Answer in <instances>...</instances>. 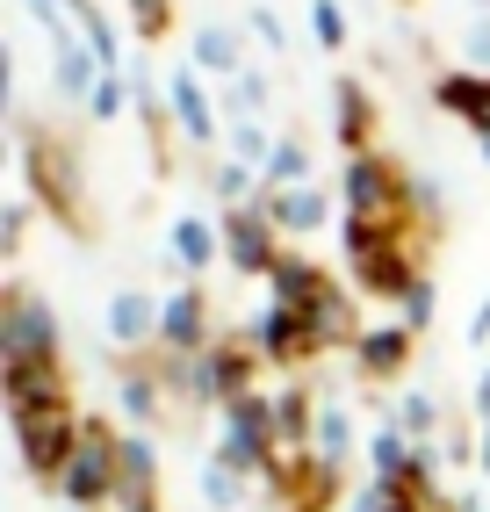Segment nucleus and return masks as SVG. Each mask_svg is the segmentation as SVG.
I'll return each instance as SVG.
<instances>
[{
  "mask_svg": "<svg viewBox=\"0 0 490 512\" xmlns=\"http://www.w3.org/2000/svg\"><path fill=\"white\" fill-rule=\"evenodd\" d=\"M101 491H109V440H101V426H87V448L65 462V498L94 505Z\"/></svg>",
  "mask_w": 490,
  "mask_h": 512,
  "instance_id": "obj_1",
  "label": "nucleus"
},
{
  "mask_svg": "<svg viewBox=\"0 0 490 512\" xmlns=\"http://www.w3.org/2000/svg\"><path fill=\"white\" fill-rule=\"evenodd\" d=\"M22 448L37 469H58L65 455H73V426H65V412H29L22 419Z\"/></svg>",
  "mask_w": 490,
  "mask_h": 512,
  "instance_id": "obj_2",
  "label": "nucleus"
},
{
  "mask_svg": "<svg viewBox=\"0 0 490 512\" xmlns=\"http://www.w3.org/2000/svg\"><path fill=\"white\" fill-rule=\"evenodd\" d=\"M8 397H15L22 419H29V412H58V375H51V361H15Z\"/></svg>",
  "mask_w": 490,
  "mask_h": 512,
  "instance_id": "obj_3",
  "label": "nucleus"
},
{
  "mask_svg": "<svg viewBox=\"0 0 490 512\" xmlns=\"http://www.w3.org/2000/svg\"><path fill=\"white\" fill-rule=\"evenodd\" d=\"M8 347H15V361H44V347H51V325H44V311H37V303H22V311H15V325H8Z\"/></svg>",
  "mask_w": 490,
  "mask_h": 512,
  "instance_id": "obj_4",
  "label": "nucleus"
},
{
  "mask_svg": "<svg viewBox=\"0 0 490 512\" xmlns=\"http://www.w3.org/2000/svg\"><path fill=\"white\" fill-rule=\"evenodd\" d=\"M440 101H447V109H469L476 123H490V80H462V73H454V80H440Z\"/></svg>",
  "mask_w": 490,
  "mask_h": 512,
  "instance_id": "obj_5",
  "label": "nucleus"
},
{
  "mask_svg": "<svg viewBox=\"0 0 490 512\" xmlns=\"http://www.w3.org/2000/svg\"><path fill=\"white\" fill-rule=\"evenodd\" d=\"M231 253H238V267H267V231L253 217H231Z\"/></svg>",
  "mask_w": 490,
  "mask_h": 512,
  "instance_id": "obj_6",
  "label": "nucleus"
},
{
  "mask_svg": "<svg viewBox=\"0 0 490 512\" xmlns=\"http://www.w3.org/2000/svg\"><path fill=\"white\" fill-rule=\"evenodd\" d=\"M195 318H202V311H195V296H173V303H166V311H159V325H166V339H181V347H188V339H195Z\"/></svg>",
  "mask_w": 490,
  "mask_h": 512,
  "instance_id": "obj_7",
  "label": "nucleus"
},
{
  "mask_svg": "<svg viewBox=\"0 0 490 512\" xmlns=\"http://www.w3.org/2000/svg\"><path fill=\"white\" fill-rule=\"evenodd\" d=\"M173 109H181V123L195 130V138H209V109H202V94H195V80H173Z\"/></svg>",
  "mask_w": 490,
  "mask_h": 512,
  "instance_id": "obj_8",
  "label": "nucleus"
},
{
  "mask_svg": "<svg viewBox=\"0 0 490 512\" xmlns=\"http://www.w3.org/2000/svg\"><path fill=\"white\" fill-rule=\"evenodd\" d=\"M109 332H116V339H137V332H145V296H116V303H109Z\"/></svg>",
  "mask_w": 490,
  "mask_h": 512,
  "instance_id": "obj_9",
  "label": "nucleus"
},
{
  "mask_svg": "<svg viewBox=\"0 0 490 512\" xmlns=\"http://www.w3.org/2000/svg\"><path fill=\"white\" fill-rule=\"evenodd\" d=\"M382 188H390V181H382V166H354V195H361V210H368V217L390 210V202H382Z\"/></svg>",
  "mask_w": 490,
  "mask_h": 512,
  "instance_id": "obj_10",
  "label": "nucleus"
},
{
  "mask_svg": "<svg viewBox=\"0 0 490 512\" xmlns=\"http://www.w3.org/2000/svg\"><path fill=\"white\" fill-rule=\"evenodd\" d=\"M274 217H282V224H296V231H303V224H318L325 210H318V195H282V202H274Z\"/></svg>",
  "mask_w": 490,
  "mask_h": 512,
  "instance_id": "obj_11",
  "label": "nucleus"
},
{
  "mask_svg": "<svg viewBox=\"0 0 490 512\" xmlns=\"http://www.w3.org/2000/svg\"><path fill=\"white\" fill-rule=\"evenodd\" d=\"M173 246H181V253H188V260H195V267H202V260H209V253H217V238H209V231H202V224H173Z\"/></svg>",
  "mask_w": 490,
  "mask_h": 512,
  "instance_id": "obj_12",
  "label": "nucleus"
},
{
  "mask_svg": "<svg viewBox=\"0 0 490 512\" xmlns=\"http://www.w3.org/2000/svg\"><path fill=\"white\" fill-rule=\"evenodd\" d=\"M361 354H368V368H397L404 361V332H375Z\"/></svg>",
  "mask_w": 490,
  "mask_h": 512,
  "instance_id": "obj_13",
  "label": "nucleus"
},
{
  "mask_svg": "<svg viewBox=\"0 0 490 512\" xmlns=\"http://www.w3.org/2000/svg\"><path fill=\"white\" fill-rule=\"evenodd\" d=\"M195 58H202V65H231V37H224V29H202V37H195Z\"/></svg>",
  "mask_w": 490,
  "mask_h": 512,
  "instance_id": "obj_14",
  "label": "nucleus"
},
{
  "mask_svg": "<svg viewBox=\"0 0 490 512\" xmlns=\"http://www.w3.org/2000/svg\"><path fill=\"white\" fill-rule=\"evenodd\" d=\"M202 491H209V505H231V498H238L231 469H209V476H202Z\"/></svg>",
  "mask_w": 490,
  "mask_h": 512,
  "instance_id": "obj_15",
  "label": "nucleus"
},
{
  "mask_svg": "<svg viewBox=\"0 0 490 512\" xmlns=\"http://www.w3.org/2000/svg\"><path fill=\"white\" fill-rule=\"evenodd\" d=\"M318 433H325V455H339V448H346V419H339V412H325V419H318Z\"/></svg>",
  "mask_w": 490,
  "mask_h": 512,
  "instance_id": "obj_16",
  "label": "nucleus"
},
{
  "mask_svg": "<svg viewBox=\"0 0 490 512\" xmlns=\"http://www.w3.org/2000/svg\"><path fill=\"white\" fill-rule=\"evenodd\" d=\"M123 109V80H101V94H94V116H116Z\"/></svg>",
  "mask_w": 490,
  "mask_h": 512,
  "instance_id": "obj_17",
  "label": "nucleus"
},
{
  "mask_svg": "<svg viewBox=\"0 0 490 512\" xmlns=\"http://www.w3.org/2000/svg\"><path fill=\"white\" fill-rule=\"evenodd\" d=\"M318 37H325V44H339V37H346V29H339V8H332V0H318Z\"/></svg>",
  "mask_w": 490,
  "mask_h": 512,
  "instance_id": "obj_18",
  "label": "nucleus"
},
{
  "mask_svg": "<svg viewBox=\"0 0 490 512\" xmlns=\"http://www.w3.org/2000/svg\"><path fill=\"white\" fill-rule=\"evenodd\" d=\"M137 15H145V22H159V15H166V0H137Z\"/></svg>",
  "mask_w": 490,
  "mask_h": 512,
  "instance_id": "obj_19",
  "label": "nucleus"
},
{
  "mask_svg": "<svg viewBox=\"0 0 490 512\" xmlns=\"http://www.w3.org/2000/svg\"><path fill=\"white\" fill-rule=\"evenodd\" d=\"M476 58H490V22H476Z\"/></svg>",
  "mask_w": 490,
  "mask_h": 512,
  "instance_id": "obj_20",
  "label": "nucleus"
}]
</instances>
